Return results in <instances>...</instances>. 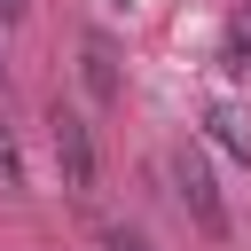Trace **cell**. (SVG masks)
<instances>
[{
	"instance_id": "obj_1",
	"label": "cell",
	"mask_w": 251,
	"mask_h": 251,
	"mask_svg": "<svg viewBox=\"0 0 251 251\" xmlns=\"http://www.w3.org/2000/svg\"><path fill=\"white\" fill-rule=\"evenodd\" d=\"M47 141H55V173H63V196L94 204V180H102V157H94V126L78 110H47Z\"/></svg>"
},
{
	"instance_id": "obj_2",
	"label": "cell",
	"mask_w": 251,
	"mask_h": 251,
	"mask_svg": "<svg viewBox=\"0 0 251 251\" xmlns=\"http://www.w3.org/2000/svg\"><path fill=\"white\" fill-rule=\"evenodd\" d=\"M165 173H173V196H180V212H188V220H196L212 243H227V235H235V212H227V196H220L212 165H204L196 149H173V165H165Z\"/></svg>"
},
{
	"instance_id": "obj_3",
	"label": "cell",
	"mask_w": 251,
	"mask_h": 251,
	"mask_svg": "<svg viewBox=\"0 0 251 251\" xmlns=\"http://www.w3.org/2000/svg\"><path fill=\"white\" fill-rule=\"evenodd\" d=\"M204 133H212L235 165H251V118H243L235 102H212V110H204Z\"/></svg>"
},
{
	"instance_id": "obj_4",
	"label": "cell",
	"mask_w": 251,
	"mask_h": 251,
	"mask_svg": "<svg viewBox=\"0 0 251 251\" xmlns=\"http://www.w3.org/2000/svg\"><path fill=\"white\" fill-rule=\"evenodd\" d=\"M86 86H94V102H118V71H110L102 39H86Z\"/></svg>"
},
{
	"instance_id": "obj_5",
	"label": "cell",
	"mask_w": 251,
	"mask_h": 251,
	"mask_svg": "<svg viewBox=\"0 0 251 251\" xmlns=\"http://www.w3.org/2000/svg\"><path fill=\"white\" fill-rule=\"evenodd\" d=\"M220 71H251V16L227 24V39H220Z\"/></svg>"
},
{
	"instance_id": "obj_6",
	"label": "cell",
	"mask_w": 251,
	"mask_h": 251,
	"mask_svg": "<svg viewBox=\"0 0 251 251\" xmlns=\"http://www.w3.org/2000/svg\"><path fill=\"white\" fill-rule=\"evenodd\" d=\"M0 188H24V149L8 133V118H0Z\"/></svg>"
},
{
	"instance_id": "obj_7",
	"label": "cell",
	"mask_w": 251,
	"mask_h": 251,
	"mask_svg": "<svg viewBox=\"0 0 251 251\" xmlns=\"http://www.w3.org/2000/svg\"><path fill=\"white\" fill-rule=\"evenodd\" d=\"M110 251H149V243H141L133 227H110Z\"/></svg>"
},
{
	"instance_id": "obj_8",
	"label": "cell",
	"mask_w": 251,
	"mask_h": 251,
	"mask_svg": "<svg viewBox=\"0 0 251 251\" xmlns=\"http://www.w3.org/2000/svg\"><path fill=\"white\" fill-rule=\"evenodd\" d=\"M24 8H31V0H0V16H24Z\"/></svg>"
}]
</instances>
